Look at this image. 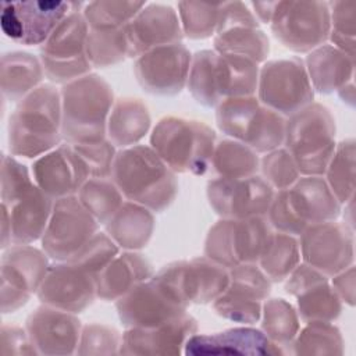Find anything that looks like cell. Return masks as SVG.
Returning <instances> with one entry per match:
<instances>
[{
	"instance_id": "obj_1",
	"label": "cell",
	"mask_w": 356,
	"mask_h": 356,
	"mask_svg": "<svg viewBox=\"0 0 356 356\" xmlns=\"http://www.w3.org/2000/svg\"><path fill=\"white\" fill-rule=\"evenodd\" d=\"M60 143L61 95L53 83H42L17 103L8 118V152L18 157L38 159Z\"/></svg>"
},
{
	"instance_id": "obj_2",
	"label": "cell",
	"mask_w": 356,
	"mask_h": 356,
	"mask_svg": "<svg viewBox=\"0 0 356 356\" xmlns=\"http://www.w3.org/2000/svg\"><path fill=\"white\" fill-rule=\"evenodd\" d=\"M111 179L125 200L161 213L178 193L177 174L150 145H135L117 150Z\"/></svg>"
},
{
	"instance_id": "obj_3",
	"label": "cell",
	"mask_w": 356,
	"mask_h": 356,
	"mask_svg": "<svg viewBox=\"0 0 356 356\" xmlns=\"http://www.w3.org/2000/svg\"><path fill=\"white\" fill-rule=\"evenodd\" d=\"M63 142L96 143L107 139V120L115 102L111 85L89 72L61 86Z\"/></svg>"
},
{
	"instance_id": "obj_4",
	"label": "cell",
	"mask_w": 356,
	"mask_h": 356,
	"mask_svg": "<svg viewBox=\"0 0 356 356\" xmlns=\"http://www.w3.org/2000/svg\"><path fill=\"white\" fill-rule=\"evenodd\" d=\"M259 70L252 60L204 49L192 54L186 88L196 103L216 108L229 97L254 96Z\"/></svg>"
},
{
	"instance_id": "obj_5",
	"label": "cell",
	"mask_w": 356,
	"mask_h": 356,
	"mask_svg": "<svg viewBox=\"0 0 356 356\" xmlns=\"http://www.w3.org/2000/svg\"><path fill=\"white\" fill-rule=\"evenodd\" d=\"M216 143L214 129L184 117H163L150 132V147L175 174L204 175L210 170Z\"/></svg>"
},
{
	"instance_id": "obj_6",
	"label": "cell",
	"mask_w": 356,
	"mask_h": 356,
	"mask_svg": "<svg viewBox=\"0 0 356 356\" xmlns=\"http://www.w3.org/2000/svg\"><path fill=\"white\" fill-rule=\"evenodd\" d=\"M341 207L323 175H300L291 188L275 192L266 218L274 231L298 238L310 224L337 220Z\"/></svg>"
},
{
	"instance_id": "obj_7",
	"label": "cell",
	"mask_w": 356,
	"mask_h": 356,
	"mask_svg": "<svg viewBox=\"0 0 356 356\" xmlns=\"http://www.w3.org/2000/svg\"><path fill=\"white\" fill-rule=\"evenodd\" d=\"M335 118L331 110L313 102L286 118L282 146L300 175H324L337 147Z\"/></svg>"
},
{
	"instance_id": "obj_8",
	"label": "cell",
	"mask_w": 356,
	"mask_h": 356,
	"mask_svg": "<svg viewBox=\"0 0 356 356\" xmlns=\"http://www.w3.org/2000/svg\"><path fill=\"white\" fill-rule=\"evenodd\" d=\"M218 129L264 154L284 143L286 118L260 103L257 96L229 97L216 107Z\"/></svg>"
},
{
	"instance_id": "obj_9",
	"label": "cell",
	"mask_w": 356,
	"mask_h": 356,
	"mask_svg": "<svg viewBox=\"0 0 356 356\" xmlns=\"http://www.w3.org/2000/svg\"><path fill=\"white\" fill-rule=\"evenodd\" d=\"M83 6L85 3L70 11L40 46L39 60L44 76L51 83L63 86L89 74L93 68L86 56L89 26L82 14Z\"/></svg>"
},
{
	"instance_id": "obj_10",
	"label": "cell",
	"mask_w": 356,
	"mask_h": 356,
	"mask_svg": "<svg viewBox=\"0 0 356 356\" xmlns=\"http://www.w3.org/2000/svg\"><path fill=\"white\" fill-rule=\"evenodd\" d=\"M268 25L284 47L307 54L328 40V1H277Z\"/></svg>"
},
{
	"instance_id": "obj_11",
	"label": "cell",
	"mask_w": 356,
	"mask_h": 356,
	"mask_svg": "<svg viewBox=\"0 0 356 356\" xmlns=\"http://www.w3.org/2000/svg\"><path fill=\"white\" fill-rule=\"evenodd\" d=\"M257 99L288 118L314 100L305 63L299 57L264 61L259 70Z\"/></svg>"
},
{
	"instance_id": "obj_12",
	"label": "cell",
	"mask_w": 356,
	"mask_h": 356,
	"mask_svg": "<svg viewBox=\"0 0 356 356\" xmlns=\"http://www.w3.org/2000/svg\"><path fill=\"white\" fill-rule=\"evenodd\" d=\"M271 231L266 217L220 218L206 235L203 253L227 268L257 263Z\"/></svg>"
},
{
	"instance_id": "obj_13",
	"label": "cell",
	"mask_w": 356,
	"mask_h": 356,
	"mask_svg": "<svg viewBox=\"0 0 356 356\" xmlns=\"http://www.w3.org/2000/svg\"><path fill=\"white\" fill-rule=\"evenodd\" d=\"M97 220L83 207L76 195L54 200L40 239L42 249L53 261L72 259L97 232Z\"/></svg>"
},
{
	"instance_id": "obj_14",
	"label": "cell",
	"mask_w": 356,
	"mask_h": 356,
	"mask_svg": "<svg viewBox=\"0 0 356 356\" xmlns=\"http://www.w3.org/2000/svg\"><path fill=\"white\" fill-rule=\"evenodd\" d=\"M76 1H1L0 26L3 33L21 44H43L57 25L76 7Z\"/></svg>"
},
{
	"instance_id": "obj_15",
	"label": "cell",
	"mask_w": 356,
	"mask_h": 356,
	"mask_svg": "<svg viewBox=\"0 0 356 356\" xmlns=\"http://www.w3.org/2000/svg\"><path fill=\"white\" fill-rule=\"evenodd\" d=\"M51 261L40 248L32 245H11L3 249L1 270V312L14 313L28 303L38 292Z\"/></svg>"
},
{
	"instance_id": "obj_16",
	"label": "cell",
	"mask_w": 356,
	"mask_h": 356,
	"mask_svg": "<svg viewBox=\"0 0 356 356\" xmlns=\"http://www.w3.org/2000/svg\"><path fill=\"white\" fill-rule=\"evenodd\" d=\"M153 275L188 305L213 303L229 284V268L204 254L168 263Z\"/></svg>"
},
{
	"instance_id": "obj_17",
	"label": "cell",
	"mask_w": 356,
	"mask_h": 356,
	"mask_svg": "<svg viewBox=\"0 0 356 356\" xmlns=\"http://www.w3.org/2000/svg\"><path fill=\"white\" fill-rule=\"evenodd\" d=\"M188 306L185 300L154 275L115 300L118 318L125 328L164 324L188 313Z\"/></svg>"
},
{
	"instance_id": "obj_18",
	"label": "cell",
	"mask_w": 356,
	"mask_h": 356,
	"mask_svg": "<svg viewBox=\"0 0 356 356\" xmlns=\"http://www.w3.org/2000/svg\"><path fill=\"white\" fill-rule=\"evenodd\" d=\"M302 261L332 277L355 261L353 229L337 220L310 224L298 236Z\"/></svg>"
},
{
	"instance_id": "obj_19",
	"label": "cell",
	"mask_w": 356,
	"mask_h": 356,
	"mask_svg": "<svg viewBox=\"0 0 356 356\" xmlns=\"http://www.w3.org/2000/svg\"><path fill=\"white\" fill-rule=\"evenodd\" d=\"M271 284L257 263L235 266L229 268L227 289L211 303L213 310L225 320L252 325L260 320Z\"/></svg>"
},
{
	"instance_id": "obj_20",
	"label": "cell",
	"mask_w": 356,
	"mask_h": 356,
	"mask_svg": "<svg viewBox=\"0 0 356 356\" xmlns=\"http://www.w3.org/2000/svg\"><path fill=\"white\" fill-rule=\"evenodd\" d=\"M206 195L210 207L221 218L266 217L275 191L260 177L213 178Z\"/></svg>"
},
{
	"instance_id": "obj_21",
	"label": "cell",
	"mask_w": 356,
	"mask_h": 356,
	"mask_svg": "<svg viewBox=\"0 0 356 356\" xmlns=\"http://www.w3.org/2000/svg\"><path fill=\"white\" fill-rule=\"evenodd\" d=\"M192 54L184 43L156 47L135 58L134 74L140 88L156 96H175L186 86Z\"/></svg>"
},
{
	"instance_id": "obj_22",
	"label": "cell",
	"mask_w": 356,
	"mask_h": 356,
	"mask_svg": "<svg viewBox=\"0 0 356 356\" xmlns=\"http://www.w3.org/2000/svg\"><path fill=\"white\" fill-rule=\"evenodd\" d=\"M36 296L42 305L78 314L97 298L96 278L70 260L53 261Z\"/></svg>"
},
{
	"instance_id": "obj_23",
	"label": "cell",
	"mask_w": 356,
	"mask_h": 356,
	"mask_svg": "<svg viewBox=\"0 0 356 356\" xmlns=\"http://www.w3.org/2000/svg\"><path fill=\"white\" fill-rule=\"evenodd\" d=\"M82 323L76 314L47 305L36 307L25 321V330L38 355L65 356L76 353Z\"/></svg>"
},
{
	"instance_id": "obj_24",
	"label": "cell",
	"mask_w": 356,
	"mask_h": 356,
	"mask_svg": "<svg viewBox=\"0 0 356 356\" xmlns=\"http://www.w3.org/2000/svg\"><path fill=\"white\" fill-rule=\"evenodd\" d=\"M31 174L35 184L53 200L76 195L89 179L86 167L74 146L65 142L35 159Z\"/></svg>"
},
{
	"instance_id": "obj_25",
	"label": "cell",
	"mask_w": 356,
	"mask_h": 356,
	"mask_svg": "<svg viewBox=\"0 0 356 356\" xmlns=\"http://www.w3.org/2000/svg\"><path fill=\"white\" fill-rule=\"evenodd\" d=\"M195 332L197 321L188 313L156 327L125 328L120 355L178 356L184 353L186 341Z\"/></svg>"
},
{
	"instance_id": "obj_26",
	"label": "cell",
	"mask_w": 356,
	"mask_h": 356,
	"mask_svg": "<svg viewBox=\"0 0 356 356\" xmlns=\"http://www.w3.org/2000/svg\"><path fill=\"white\" fill-rule=\"evenodd\" d=\"M128 57L138 58L160 46L182 43L184 32L178 13L167 4L149 3L125 26Z\"/></svg>"
},
{
	"instance_id": "obj_27",
	"label": "cell",
	"mask_w": 356,
	"mask_h": 356,
	"mask_svg": "<svg viewBox=\"0 0 356 356\" xmlns=\"http://www.w3.org/2000/svg\"><path fill=\"white\" fill-rule=\"evenodd\" d=\"M186 356H275L284 350L274 345L259 328L235 327L213 334L195 332L185 343Z\"/></svg>"
},
{
	"instance_id": "obj_28",
	"label": "cell",
	"mask_w": 356,
	"mask_h": 356,
	"mask_svg": "<svg viewBox=\"0 0 356 356\" xmlns=\"http://www.w3.org/2000/svg\"><path fill=\"white\" fill-rule=\"evenodd\" d=\"M53 204L54 200L35 181L11 197L1 200V207L7 210L10 217L11 243L31 245L40 241L46 231Z\"/></svg>"
},
{
	"instance_id": "obj_29",
	"label": "cell",
	"mask_w": 356,
	"mask_h": 356,
	"mask_svg": "<svg viewBox=\"0 0 356 356\" xmlns=\"http://www.w3.org/2000/svg\"><path fill=\"white\" fill-rule=\"evenodd\" d=\"M152 263L139 252L118 253L97 275L96 296L104 302H115L138 284L152 278Z\"/></svg>"
},
{
	"instance_id": "obj_30",
	"label": "cell",
	"mask_w": 356,
	"mask_h": 356,
	"mask_svg": "<svg viewBox=\"0 0 356 356\" xmlns=\"http://www.w3.org/2000/svg\"><path fill=\"white\" fill-rule=\"evenodd\" d=\"M303 63L313 90L321 95L338 92L353 81L355 57L331 43H324L309 51Z\"/></svg>"
},
{
	"instance_id": "obj_31",
	"label": "cell",
	"mask_w": 356,
	"mask_h": 356,
	"mask_svg": "<svg viewBox=\"0 0 356 356\" xmlns=\"http://www.w3.org/2000/svg\"><path fill=\"white\" fill-rule=\"evenodd\" d=\"M154 214L138 203L124 200L118 210L103 224L106 234L124 250L143 249L154 231Z\"/></svg>"
},
{
	"instance_id": "obj_32",
	"label": "cell",
	"mask_w": 356,
	"mask_h": 356,
	"mask_svg": "<svg viewBox=\"0 0 356 356\" xmlns=\"http://www.w3.org/2000/svg\"><path fill=\"white\" fill-rule=\"evenodd\" d=\"M150 128L152 115L143 100L128 96L115 99L107 120V139L115 147L139 145Z\"/></svg>"
},
{
	"instance_id": "obj_33",
	"label": "cell",
	"mask_w": 356,
	"mask_h": 356,
	"mask_svg": "<svg viewBox=\"0 0 356 356\" xmlns=\"http://www.w3.org/2000/svg\"><path fill=\"white\" fill-rule=\"evenodd\" d=\"M44 78L39 57L26 51H7L0 63L1 95L8 102H21L42 85Z\"/></svg>"
},
{
	"instance_id": "obj_34",
	"label": "cell",
	"mask_w": 356,
	"mask_h": 356,
	"mask_svg": "<svg viewBox=\"0 0 356 356\" xmlns=\"http://www.w3.org/2000/svg\"><path fill=\"white\" fill-rule=\"evenodd\" d=\"M213 50L224 56H235L263 64L270 53V40L260 26L238 25L213 36Z\"/></svg>"
},
{
	"instance_id": "obj_35",
	"label": "cell",
	"mask_w": 356,
	"mask_h": 356,
	"mask_svg": "<svg viewBox=\"0 0 356 356\" xmlns=\"http://www.w3.org/2000/svg\"><path fill=\"white\" fill-rule=\"evenodd\" d=\"M300 261L298 238L273 229L264 243L257 266L271 282H282Z\"/></svg>"
},
{
	"instance_id": "obj_36",
	"label": "cell",
	"mask_w": 356,
	"mask_h": 356,
	"mask_svg": "<svg viewBox=\"0 0 356 356\" xmlns=\"http://www.w3.org/2000/svg\"><path fill=\"white\" fill-rule=\"evenodd\" d=\"M260 330L284 353L289 352L299 328L300 318L293 305L282 298H267L261 306Z\"/></svg>"
},
{
	"instance_id": "obj_37",
	"label": "cell",
	"mask_w": 356,
	"mask_h": 356,
	"mask_svg": "<svg viewBox=\"0 0 356 356\" xmlns=\"http://www.w3.org/2000/svg\"><path fill=\"white\" fill-rule=\"evenodd\" d=\"M259 154L245 143L227 138L216 143L210 170L216 178H248L257 175Z\"/></svg>"
},
{
	"instance_id": "obj_38",
	"label": "cell",
	"mask_w": 356,
	"mask_h": 356,
	"mask_svg": "<svg viewBox=\"0 0 356 356\" xmlns=\"http://www.w3.org/2000/svg\"><path fill=\"white\" fill-rule=\"evenodd\" d=\"M295 298L298 303L296 312L303 323H334L341 316L343 303L334 292L328 277H323L305 286Z\"/></svg>"
},
{
	"instance_id": "obj_39",
	"label": "cell",
	"mask_w": 356,
	"mask_h": 356,
	"mask_svg": "<svg viewBox=\"0 0 356 356\" xmlns=\"http://www.w3.org/2000/svg\"><path fill=\"white\" fill-rule=\"evenodd\" d=\"M289 352L293 355H343L345 341L332 323L310 321L299 328Z\"/></svg>"
},
{
	"instance_id": "obj_40",
	"label": "cell",
	"mask_w": 356,
	"mask_h": 356,
	"mask_svg": "<svg viewBox=\"0 0 356 356\" xmlns=\"http://www.w3.org/2000/svg\"><path fill=\"white\" fill-rule=\"evenodd\" d=\"M355 139L348 138L337 143L334 154L324 172V179L341 204L355 197Z\"/></svg>"
},
{
	"instance_id": "obj_41",
	"label": "cell",
	"mask_w": 356,
	"mask_h": 356,
	"mask_svg": "<svg viewBox=\"0 0 356 356\" xmlns=\"http://www.w3.org/2000/svg\"><path fill=\"white\" fill-rule=\"evenodd\" d=\"M125 26L117 29L89 28L86 38V56L93 68L113 67L128 58Z\"/></svg>"
},
{
	"instance_id": "obj_42",
	"label": "cell",
	"mask_w": 356,
	"mask_h": 356,
	"mask_svg": "<svg viewBox=\"0 0 356 356\" xmlns=\"http://www.w3.org/2000/svg\"><path fill=\"white\" fill-rule=\"evenodd\" d=\"M146 1L96 0L85 3L82 14L90 29H117L128 25Z\"/></svg>"
},
{
	"instance_id": "obj_43",
	"label": "cell",
	"mask_w": 356,
	"mask_h": 356,
	"mask_svg": "<svg viewBox=\"0 0 356 356\" xmlns=\"http://www.w3.org/2000/svg\"><path fill=\"white\" fill-rule=\"evenodd\" d=\"M76 196L99 224H104L124 203V196L111 178H89Z\"/></svg>"
},
{
	"instance_id": "obj_44",
	"label": "cell",
	"mask_w": 356,
	"mask_h": 356,
	"mask_svg": "<svg viewBox=\"0 0 356 356\" xmlns=\"http://www.w3.org/2000/svg\"><path fill=\"white\" fill-rule=\"evenodd\" d=\"M221 3L210 4L200 1H179L178 17L184 36L189 39H207L216 35Z\"/></svg>"
},
{
	"instance_id": "obj_45",
	"label": "cell",
	"mask_w": 356,
	"mask_h": 356,
	"mask_svg": "<svg viewBox=\"0 0 356 356\" xmlns=\"http://www.w3.org/2000/svg\"><path fill=\"white\" fill-rule=\"evenodd\" d=\"M330 35L332 46L355 57L356 0L330 1Z\"/></svg>"
},
{
	"instance_id": "obj_46",
	"label": "cell",
	"mask_w": 356,
	"mask_h": 356,
	"mask_svg": "<svg viewBox=\"0 0 356 356\" xmlns=\"http://www.w3.org/2000/svg\"><path fill=\"white\" fill-rule=\"evenodd\" d=\"M260 177L277 192L291 188L300 177L289 152L281 146L264 153L259 165Z\"/></svg>"
},
{
	"instance_id": "obj_47",
	"label": "cell",
	"mask_w": 356,
	"mask_h": 356,
	"mask_svg": "<svg viewBox=\"0 0 356 356\" xmlns=\"http://www.w3.org/2000/svg\"><path fill=\"white\" fill-rule=\"evenodd\" d=\"M120 253V248L106 232H96L70 261L97 278L100 271Z\"/></svg>"
},
{
	"instance_id": "obj_48",
	"label": "cell",
	"mask_w": 356,
	"mask_h": 356,
	"mask_svg": "<svg viewBox=\"0 0 356 356\" xmlns=\"http://www.w3.org/2000/svg\"><path fill=\"white\" fill-rule=\"evenodd\" d=\"M122 334L110 325L90 323L82 327L76 355H120Z\"/></svg>"
},
{
	"instance_id": "obj_49",
	"label": "cell",
	"mask_w": 356,
	"mask_h": 356,
	"mask_svg": "<svg viewBox=\"0 0 356 356\" xmlns=\"http://www.w3.org/2000/svg\"><path fill=\"white\" fill-rule=\"evenodd\" d=\"M72 146L86 167L89 178H111L117 147L108 139Z\"/></svg>"
},
{
	"instance_id": "obj_50",
	"label": "cell",
	"mask_w": 356,
	"mask_h": 356,
	"mask_svg": "<svg viewBox=\"0 0 356 356\" xmlns=\"http://www.w3.org/2000/svg\"><path fill=\"white\" fill-rule=\"evenodd\" d=\"M3 356L8 355H38L31 343L28 332L18 325H1V349Z\"/></svg>"
},
{
	"instance_id": "obj_51",
	"label": "cell",
	"mask_w": 356,
	"mask_h": 356,
	"mask_svg": "<svg viewBox=\"0 0 356 356\" xmlns=\"http://www.w3.org/2000/svg\"><path fill=\"white\" fill-rule=\"evenodd\" d=\"M330 284L342 303H345L350 307L355 306V298H356L355 264H352L348 268L339 271L338 274L330 277Z\"/></svg>"
},
{
	"instance_id": "obj_52",
	"label": "cell",
	"mask_w": 356,
	"mask_h": 356,
	"mask_svg": "<svg viewBox=\"0 0 356 356\" xmlns=\"http://www.w3.org/2000/svg\"><path fill=\"white\" fill-rule=\"evenodd\" d=\"M277 1H252L250 6L253 7V14L257 18L259 24H270L273 17L274 8Z\"/></svg>"
},
{
	"instance_id": "obj_53",
	"label": "cell",
	"mask_w": 356,
	"mask_h": 356,
	"mask_svg": "<svg viewBox=\"0 0 356 356\" xmlns=\"http://www.w3.org/2000/svg\"><path fill=\"white\" fill-rule=\"evenodd\" d=\"M338 95H339V97L342 99V102H345V103H348L349 106H352L353 107V100H355V86H353V81H350L349 83H346L345 86H342L338 92H337Z\"/></svg>"
}]
</instances>
